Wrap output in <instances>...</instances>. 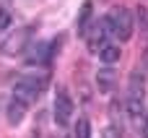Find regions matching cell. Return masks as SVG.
I'll return each instance as SVG.
<instances>
[{
    "instance_id": "1",
    "label": "cell",
    "mask_w": 148,
    "mask_h": 138,
    "mask_svg": "<svg viewBox=\"0 0 148 138\" xmlns=\"http://www.w3.org/2000/svg\"><path fill=\"white\" fill-rule=\"evenodd\" d=\"M104 21H107L109 37H114L117 42H127V39L133 37L135 21H133V13H130V10L125 8V5H112Z\"/></svg>"
},
{
    "instance_id": "2",
    "label": "cell",
    "mask_w": 148,
    "mask_h": 138,
    "mask_svg": "<svg viewBox=\"0 0 148 138\" xmlns=\"http://www.w3.org/2000/svg\"><path fill=\"white\" fill-rule=\"evenodd\" d=\"M44 86H47V76L44 73H26L16 81L13 86V97H18L21 102L26 104H34L42 94H44Z\"/></svg>"
},
{
    "instance_id": "3",
    "label": "cell",
    "mask_w": 148,
    "mask_h": 138,
    "mask_svg": "<svg viewBox=\"0 0 148 138\" xmlns=\"http://www.w3.org/2000/svg\"><path fill=\"white\" fill-rule=\"evenodd\" d=\"M34 34H36V26L31 23V26H21V29H16L3 44H0V52L3 55H21V52H26L29 47H31V42H34Z\"/></svg>"
},
{
    "instance_id": "4",
    "label": "cell",
    "mask_w": 148,
    "mask_h": 138,
    "mask_svg": "<svg viewBox=\"0 0 148 138\" xmlns=\"http://www.w3.org/2000/svg\"><path fill=\"white\" fill-rule=\"evenodd\" d=\"M73 112H75V107H73V97L68 94L65 86H57V91H55V104H52L55 125H57V128H68V125L73 123Z\"/></svg>"
},
{
    "instance_id": "5",
    "label": "cell",
    "mask_w": 148,
    "mask_h": 138,
    "mask_svg": "<svg viewBox=\"0 0 148 138\" xmlns=\"http://www.w3.org/2000/svg\"><path fill=\"white\" fill-rule=\"evenodd\" d=\"M107 37H109V29H107V21L104 18H94V23L88 26V31H86V44H88V52H94V55H99L109 42H107Z\"/></svg>"
},
{
    "instance_id": "6",
    "label": "cell",
    "mask_w": 148,
    "mask_h": 138,
    "mask_svg": "<svg viewBox=\"0 0 148 138\" xmlns=\"http://www.w3.org/2000/svg\"><path fill=\"white\" fill-rule=\"evenodd\" d=\"M127 99H146V78L140 70L130 73V83H127Z\"/></svg>"
},
{
    "instance_id": "7",
    "label": "cell",
    "mask_w": 148,
    "mask_h": 138,
    "mask_svg": "<svg viewBox=\"0 0 148 138\" xmlns=\"http://www.w3.org/2000/svg\"><path fill=\"white\" fill-rule=\"evenodd\" d=\"M26 110H29V104L26 102H21L18 97H10V102H8V123L10 125H21V120L26 117Z\"/></svg>"
},
{
    "instance_id": "8",
    "label": "cell",
    "mask_w": 148,
    "mask_h": 138,
    "mask_svg": "<svg viewBox=\"0 0 148 138\" xmlns=\"http://www.w3.org/2000/svg\"><path fill=\"white\" fill-rule=\"evenodd\" d=\"M94 5H91V0H86L83 5H81V13H78V21H75V29H78V34L81 37H86V31H88V26L94 23Z\"/></svg>"
},
{
    "instance_id": "9",
    "label": "cell",
    "mask_w": 148,
    "mask_h": 138,
    "mask_svg": "<svg viewBox=\"0 0 148 138\" xmlns=\"http://www.w3.org/2000/svg\"><path fill=\"white\" fill-rule=\"evenodd\" d=\"M120 55H122V52H120V47H117V44H107V47L99 52V60H101L107 68H112L114 63H120Z\"/></svg>"
},
{
    "instance_id": "10",
    "label": "cell",
    "mask_w": 148,
    "mask_h": 138,
    "mask_svg": "<svg viewBox=\"0 0 148 138\" xmlns=\"http://www.w3.org/2000/svg\"><path fill=\"white\" fill-rule=\"evenodd\" d=\"M114 81H117V76H114L112 68H104V70H99V76H96V86H99V91H112Z\"/></svg>"
},
{
    "instance_id": "11",
    "label": "cell",
    "mask_w": 148,
    "mask_h": 138,
    "mask_svg": "<svg viewBox=\"0 0 148 138\" xmlns=\"http://www.w3.org/2000/svg\"><path fill=\"white\" fill-rule=\"evenodd\" d=\"M73 138H91V125L86 117H78V123H73Z\"/></svg>"
},
{
    "instance_id": "12",
    "label": "cell",
    "mask_w": 148,
    "mask_h": 138,
    "mask_svg": "<svg viewBox=\"0 0 148 138\" xmlns=\"http://www.w3.org/2000/svg\"><path fill=\"white\" fill-rule=\"evenodd\" d=\"M130 120H133L138 136H140V138H148V117H146V112H143V115H135V117H130Z\"/></svg>"
},
{
    "instance_id": "13",
    "label": "cell",
    "mask_w": 148,
    "mask_h": 138,
    "mask_svg": "<svg viewBox=\"0 0 148 138\" xmlns=\"http://www.w3.org/2000/svg\"><path fill=\"white\" fill-rule=\"evenodd\" d=\"M138 23H140V34L146 37V42H148V8L146 5L138 8Z\"/></svg>"
},
{
    "instance_id": "14",
    "label": "cell",
    "mask_w": 148,
    "mask_h": 138,
    "mask_svg": "<svg viewBox=\"0 0 148 138\" xmlns=\"http://www.w3.org/2000/svg\"><path fill=\"white\" fill-rule=\"evenodd\" d=\"M8 23H10V13L8 10H0V29H5Z\"/></svg>"
},
{
    "instance_id": "15",
    "label": "cell",
    "mask_w": 148,
    "mask_h": 138,
    "mask_svg": "<svg viewBox=\"0 0 148 138\" xmlns=\"http://www.w3.org/2000/svg\"><path fill=\"white\" fill-rule=\"evenodd\" d=\"M143 68H146V70H148V50H146V52H143Z\"/></svg>"
}]
</instances>
